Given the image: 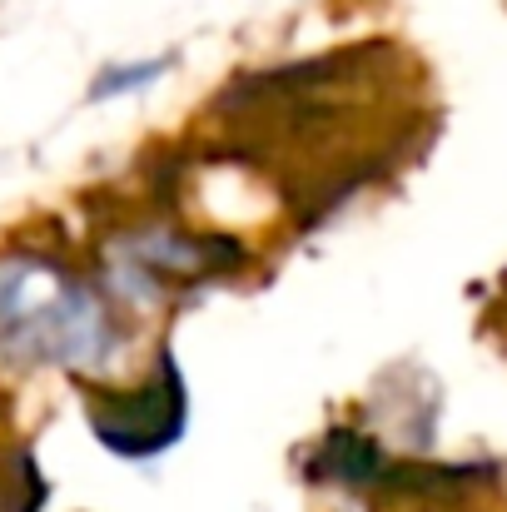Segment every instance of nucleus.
Here are the masks:
<instances>
[{
    "instance_id": "obj_1",
    "label": "nucleus",
    "mask_w": 507,
    "mask_h": 512,
    "mask_svg": "<svg viewBox=\"0 0 507 512\" xmlns=\"http://www.w3.org/2000/svg\"><path fill=\"white\" fill-rule=\"evenodd\" d=\"M120 348L115 309L70 269L50 259L0 264V353L20 363H55L95 373Z\"/></svg>"
},
{
    "instance_id": "obj_2",
    "label": "nucleus",
    "mask_w": 507,
    "mask_h": 512,
    "mask_svg": "<svg viewBox=\"0 0 507 512\" xmlns=\"http://www.w3.org/2000/svg\"><path fill=\"white\" fill-rule=\"evenodd\" d=\"M184 378L174 358L160 353V368L140 388H85V413L95 438L120 458H155L184 433Z\"/></svg>"
},
{
    "instance_id": "obj_3",
    "label": "nucleus",
    "mask_w": 507,
    "mask_h": 512,
    "mask_svg": "<svg viewBox=\"0 0 507 512\" xmlns=\"http://www.w3.org/2000/svg\"><path fill=\"white\" fill-rule=\"evenodd\" d=\"M45 483L25 448H0V512H40Z\"/></svg>"
},
{
    "instance_id": "obj_4",
    "label": "nucleus",
    "mask_w": 507,
    "mask_h": 512,
    "mask_svg": "<svg viewBox=\"0 0 507 512\" xmlns=\"http://www.w3.org/2000/svg\"><path fill=\"white\" fill-rule=\"evenodd\" d=\"M165 75V60H135V65H110L100 80H95V100H105V95H130V90H140V85H150V80H160Z\"/></svg>"
}]
</instances>
